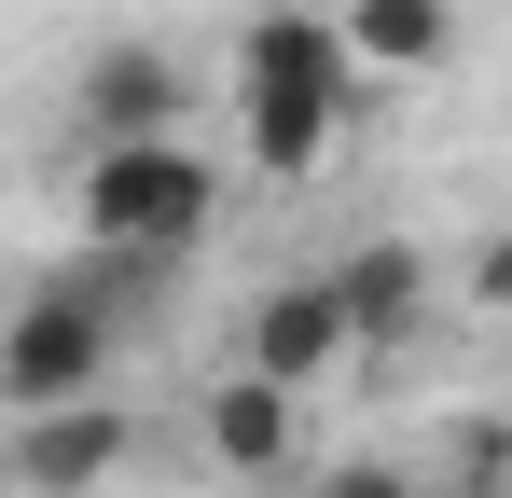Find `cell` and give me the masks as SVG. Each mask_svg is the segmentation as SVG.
<instances>
[{"mask_svg":"<svg viewBox=\"0 0 512 498\" xmlns=\"http://www.w3.org/2000/svg\"><path fill=\"white\" fill-rule=\"evenodd\" d=\"M222 222V166L194 139H97L84 153V236L111 263H180Z\"/></svg>","mask_w":512,"mask_h":498,"instance_id":"6da1fadb","label":"cell"},{"mask_svg":"<svg viewBox=\"0 0 512 498\" xmlns=\"http://www.w3.org/2000/svg\"><path fill=\"white\" fill-rule=\"evenodd\" d=\"M111 291L97 277H56L0 319V415H56V402H97L111 388Z\"/></svg>","mask_w":512,"mask_h":498,"instance_id":"7a4b0ae2","label":"cell"},{"mask_svg":"<svg viewBox=\"0 0 512 498\" xmlns=\"http://www.w3.org/2000/svg\"><path fill=\"white\" fill-rule=\"evenodd\" d=\"M125 457H139V415L97 388V402L14 415V443H0V485H14V498H97L111 471H125Z\"/></svg>","mask_w":512,"mask_h":498,"instance_id":"3957f363","label":"cell"},{"mask_svg":"<svg viewBox=\"0 0 512 498\" xmlns=\"http://www.w3.org/2000/svg\"><path fill=\"white\" fill-rule=\"evenodd\" d=\"M236 360H250V374H277V388H319L333 360H360V319H346V277H333V263L277 277V291L250 305V332H236Z\"/></svg>","mask_w":512,"mask_h":498,"instance_id":"277c9868","label":"cell"},{"mask_svg":"<svg viewBox=\"0 0 512 498\" xmlns=\"http://www.w3.org/2000/svg\"><path fill=\"white\" fill-rule=\"evenodd\" d=\"M194 125V70L167 42H97L84 56V139H180Z\"/></svg>","mask_w":512,"mask_h":498,"instance_id":"5b68a950","label":"cell"},{"mask_svg":"<svg viewBox=\"0 0 512 498\" xmlns=\"http://www.w3.org/2000/svg\"><path fill=\"white\" fill-rule=\"evenodd\" d=\"M194 443H208V471H291L305 457V388H277V374H222L208 402H194Z\"/></svg>","mask_w":512,"mask_h":498,"instance_id":"8992f818","label":"cell"},{"mask_svg":"<svg viewBox=\"0 0 512 498\" xmlns=\"http://www.w3.org/2000/svg\"><path fill=\"white\" fill-rule=\"evenodd\" d=\"M236 111H250L263 180H319V153L346 139V83H236Z\"/></svg>","mask_w":512,"mask_h":498,"instance_id":"52a82bcc","label":"cell"},{"mask_svg":"<svg viewBox=\"0 0 512 498\" xmlns=\"http://www.w3.org/2000/svg\"><path fill=\"white\" fill-rule=\"evenodd\" d=\"M333 277H346L360 346H416V332H429V249H416V236H360Z\"/></svg>","mask_w":512,"mask_h":498,"instance_id":"ba28073f","label":"cell"},{"mask_svg":"<svg viewBox=\"0 0 512 498\" xmlns=\"http://www.w3.org/2000/svg\"><path fill=\"white\" fill-rule=\"evenodd\" d=\"M333 28L360 70H443L457 56V0H346Z\"/></svg>","mask_w":512,"mask_h":498,"instance_id":"9c48e42d","label":"cell"},{"mask_svg":"<svg viewBox=\"0 0 512 498\" xmlns=\"http://www.w3.org/2000/svg\"><path fill=\"white\" fill-rule=\"evenodd\" d=\"M360 56H346L333 14H250V42H236V83H346Z\"/></svg>","mask_w":512,"mask_h":498,"instance_id":"30bf717a","label":"cell"},{"mask_svg":"<svg viewBox=\"0 0 512 498\" xmlns=\"http://www.w3.org/2000/svg\"><path fill=\"white\" fill-rule=\"evenodd\" d=\"M319 498H429V485L402 471V457H333V471H319Z\"/></svg>","mask_w":512,"mask_h":498,"instance_id":"8fae6325","label":"cell"},{"mask_svg":"<svg viewBox=\"0 0 512 498\" xmlns=\"http://www.w3.org/2000/svg\"><path fill=\"white\" fill-rule=\"evenodd\" d=\"M471 291H485V305L512 319V222H499V236H471Z\"/></svg>","mask_w":512,"mask_h":498,"instance_id":"7c38bea8","label":"cell"}]
</instances>
